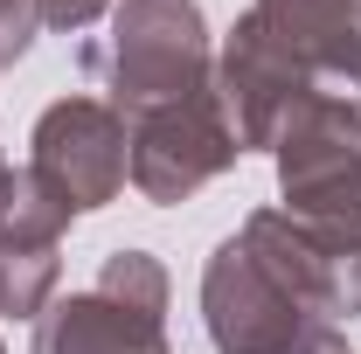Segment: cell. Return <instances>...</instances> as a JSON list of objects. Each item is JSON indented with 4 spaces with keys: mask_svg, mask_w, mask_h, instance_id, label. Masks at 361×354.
Segmentation results:
<instances>
[{
    "mask_svg": "<svg viewBox=\"0 0 361 354\" xmlns=\"http://www.w3.org/2000/svg\"><path fill=\"white\" fill-rule=\"evenodd\" d=\"M28 146H35L28 153V174L42 181L70 216H90V209L118 202V188L133 181L126 118L104 97H56L42 118H35Z\"/></svg>",
    "mask_w": 361,
    "mask_h": 354,
    "instance_id": "6",
    "label": "cell"
},
{
    "mask_svg": "<svg viewBox=\"0 0 361 354\" xmlns=\"http://www.w3.org/2000/svg\"><path fill=\"white\" fill-rule=\"evenodd\" d=\"M35 28H42V21H35V0H0V70L28 56Z\"/></svg>",
    "mask_w": 361,
    "mask_h": 354,
    "instance_id": "11",
    "label": "cell"
},
{
    "mask_svg": "<svg viewBox=\"0 0 361 354\" xmlns=\"http://www.w3.org/2000/svg\"><path fill=\"white\" fill-rule=\"evenodd\" d=\"M285 216H299L334 257L361 264V97L313 90L271 139Z\"/></svg>",
    "mask_w": 361,
    "mask_h": 354,
    "instance_id": "1",
    "label": "cell"
},
{
    "mask_svg": "<svg viewBox=\"0 0 361 354\" xmlns=\"http://www.w3.org/2000/svg\"><path fill=\"white\" fill-rule=\"evenodd\" d=\"M257 14L292 42L313 84H341V97H361V0H257Z\"/></svg>",
    "mask_w": 361,
    "mask_h": 354,
    "instance_id": "10",
    "label": "cell"
},
{
    "mask_svg": "<svg viewBox=\"0 0 361 354\" xmlns=\"http://www.w3.org/2000/svg\"><path fill=\"white\" fill-rule=\"evenodd\" d=\"M126 146H133V188L146 202H160V209L202 195L243 153V139H236L216 90H195V97H174V104L133 111L126 118Z\"/></svg>",
    "mask_w": 361,
    "mask_h": 354,
    "instance_id": "5",
    "label": "cell"
},
{
    "mask_svg": "<svg viewBox=\"0 0 361 354\" xmlns=\"http://www.w3.org/2000/svg\"><path fill=\"white\" fill-rule=\"evenodd\" d=\"M202 319L216 354H348L341 326L319 319L306 299H292L236 236L216 243L202 271Z\"/></svg>",
    "mask_w": 361,
    "mask_h": 354,
    "instance_id": "4",
    "label": "cell"
},
{
    "mask_svg": "<svg viewBox=\"0 0 361 354\" xmlns=\"http://www.w3.org/2000/svg\"><path fill=\"white\" fill-rule=\"evenodd\" d=\"M236 243H243L292 299H306L319 319L341 326V312H361V264L334 257L299 216H285V209H250L243 229H236Z\"/></svg>",
    "mask_w": 361,
    "mask_h": 354,
    "instance_id": "9",
    "label": "cell"
},
{
    "mask_svg": "<svg viewBox=\"0 0 361 354\" xmlns=\"http://www.w3.org/2000/svg\"><path fill=\"white\" fill-rule=\"evenodd\" d=\"M7 181H14V167H7V160H0V195H7Z\"/></svg>",
    "mask_w": 361,
    "mask_h": 354,
    "instance_id": "13",
    "label": "cell"
},
{
    "mask_svg": "<svg viewBox=\"0 0 361 354\" xmlns=\"http://www.w3.org/2000/svg\"><path fill=\"white\" fill-rule=\"evenodd\" d=\"M84 70L104 84V104L118 118L174 104L195 90H216V49L195 0H118L111 35L84 49Z\"/></svg>",
    "mask_w": 361,
    "mask_h": 354,
    "instance_id": "2",
    "label": "cell"
},
{
    "mask_svg": "<svg viewBox=\"0 0 361 354\" xmlns=\"http://www.w3.org/2000/svg\"><path fill=\"white\" fill-rule=\"evenodd\" d=\"M313 90H319L313 70L292 56V42L257 7L229 28L223 56H216V97H223V111H229V126H236L243 146H271L278 126H285V111L299 97H313Z\"/></svg>",
    "mask_w": 361,
    "mask_h": 354,
    "instance_id": "7",
    "label": "cell"
},
{
    "mask_svg": "<svg viewBox=\"0 0 361 354\" xmlns=\"http://www.w3.org/2000/svg\"><path fill=\"white\" fill-rule=\"evenodd\" d=\"M111 0H35V21L42 28H63V35H77V28H90L97 14H104Z\"/></svg>",
    "mask_w": 361,
    "mask_h": 354,
    "instance_id": "12",
    "label": "cell"
},
{
    "mask_svg": "<svg viewBox=\"0 0 361 354\" xmlns=\"http://www.w3.org/2000/svg\"><path fill=\"white\" fill-rule=\"evenodd\" d=\"M63 229H70V209L21 167L0 195V312L7 319H42L56 306Z\"/></svg>",
    "mask_w": 361,
    "mask_h": 354,
    "instance_id": "8",
    "label": "cell"
},
{
    "mask_svg": "<svg viewBox=\"0 0 361 354\" xmlns=\"http://www.w3.org/2000/svg\"><path fill=\"white\" fill-rule=\"evenodd\" d=\"M0 354H7V348H0Z\"/></svg>",
    "mask_w": 361,
    "mask_h": 354,
    "instance_id": "14",
    "label": "cell"
},
{
    "mask_svg": "<svg viewBox=\"0 0 361 354\" xmlns=\"http://www.w3.org/2000/svg\"><path fill=\"white\" fill-rule=\"evenodd\" d=\"M28 354H167V271L153 250H111L90 292L35 319Z\"/></svg>",
    "mask_w": 361,
    "mask_h": 354,
    "instance_id": "3",
    "label": "cell"
}]
</instances>
